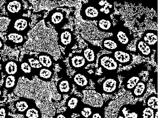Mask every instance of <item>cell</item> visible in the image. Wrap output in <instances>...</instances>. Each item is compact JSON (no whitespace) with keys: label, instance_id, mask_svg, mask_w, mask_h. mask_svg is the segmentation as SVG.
<instances>
[{"label":"cell","instance_id":"1","mask_svg":"<svg viewBox=\"0 0 158 118\" xmlns=\"http://www.w3.org/2000/svg\"><path fill=\"white\" fill-rule=\"evenodd\" d=\"M102 76L105 77V78L102 81L101 83H98L95 85L96 86L95 88L97 92L107 95H111L119 91L120 82L118 78L117 74H103Z\"/></svg>","mask_w":158,"mask_h":118},{"label":"cell","instance_id":"2","mask_svg":"<svg viewBox=\"0 0 158 118\" xmlns=\"http://www.w3.org/2000/svg\"><path fill=\"white\" fill-rule=\"evenodd\" d=\"M112 33V36L124 48H127L134 39L129 29L122 22H119L114 26Z\"/></svg>","mask_w":158,"mask_h":118},{"label":"cell","instance_id":"3","mask_svg":"<svg viewBox=\"0 0 158 118\" xmlns=\"http://www.w3.org/2000/svg\"><path fill=\"white\" fill-rule=\"evenodd\" d=\"M31 18L22 16L11 20L7 28V32L18 33L27 36L30 30Z\"/></svg>","mask_w":158,"mask_h":118},{"label":"cell","instance_id":"4","mask_svg":"<svg viewBox=\"0 0 158 118\" xmlns=\"http://www.w3.org/2000/svg\"><path fill=\"white\" fill-rule=\"evenodd\" d=\"M98 65L105 74H116L119 67L114 57L109 53L102 54L99 57Z\"/></svg>","mask_w":158,"mask_h":118},{"label":"cell","instance_id":"5","mask_svg":"<svg viewBox=\"0 0 158 118\" xmlns=\"http://www.w3.org/2000/svg\"><path fill=\"white\" fill-rule=\"evenodd\" d=\"M138 67L135 69H131L128 71H125V72H121L123 74L121 75L124 77L123 80V84L124 89L127 91H131L133 88L135 86L139 81L142 80L143 77L139 75L141 70V69H138Z\"/></svg>","mask_w":158,"mask_h":118},{"label":"cell","instance_id":"6","mask_svg":"<svg viewBox=\"0 0 158 118\" xmlns=\"http://www.w3.org/2000/svg\"><path fill=\"white\" fill-rule=\"evenodd\" d=\"M66 15L67 13L64 11L55 9L49 12L46 19L50 24L54 27L58 32L62 29L67 23L68 19Z\"/></svg>","mask_w":158,"mask_h":118},{"label":"cell","instance_id":"7","mask_svg":"<svg viewBox=\"0 0 158 118\" xmlns=\"http://www.w3.org/2000/svg\"><path fill=\"white\" fill-rule=\"evenodd\" d=\"M143 106L140 102L135 104H124L120 109L117 118H140Z\"/></svg>","mask_w":158,"mask_h":118},{"label":"cell","instance_id":"8","mask_svg":"<svg viewBox=\"0 0 158 118\" xmlns=\"http://www.w3.org/2000/svg\"><path fill=\"white\" fill-rule=\"evenodd\" d=\"M80 15L82 19L85 21L97 20L100 17L98 9L93 2H87L82 5Z\"/></svg>","mask_w":158,"mask_h":118},{"label":"cell","instance_id":"9","mask_svg":"<svg viewBox=\"0 0 158 118\" xmlns=\"http://www.w3.org/2000/svg\"><path fill=\"white\" fill-rule=\"evenodd\" d=\"M58 45L67 49H72L76 43L75 36L70 29H62L58 32Z\"/></svg>","mask_w":158,"mask_h":118},{"label":"cell","instance_id":"10","mask_svg":"<svg viewBox=\"0 0 158 118\" xmlns=\"http://www.w3.org/2000/svg\"><path fill=\"white\" fill-rule=\"evenodd\" d=\"M90 76L89 72L85 69L77 71L73 74L71 79L78 91L81 92L90 86Z\"/></svg>","mask_w":158,"mask_h":118},{"label":"cell","instance_id":"11","mask_svg":"<svg viewBox=\"0 0 158 118\" xmlns=\"http://www.w3.org/2000/svg\"><path fill=\"white\" fill-rule=\"evenodd\" d=\"M5 8L11 19L23 16L24 13V4L22 1L7 2Z\"/></svg>","mask_w":158,"mask_h":118},{"label":"cell","instance_id":"12","mask_svg":"<svg viewBox=\"0 0 158 118\" xmlns=\"http://www.w3.org/2000/svg\"><path fill=\"white\" fill-rule=\"evenodd\" d=\"M69 63L72 69L76 71L82 70L89 64L81 53H73L69 57Z\"/></svg>","mask_w":158,"mask_h":118},{"label":"cell","instance_id":"13","mask_svg":"<svg viewBox=\"0 0 158 118\" xmlns=\"http://www.w3.org/2000/svg\"><path fill=\"white\" fill-rule=\"evenodd\" d=\"M101 48L100 47L90 44L88 46L82 49L81 53L83 55L88 64H94L96 63L98 54Z\"/></svg>","mask_w":158,"mask_h":118},{"label":"cell","instance_id":"14","mask_svg":"<svg viewBox=\"0 0 158 118\" xmlns=\"http://www.w3.org/2000/svg\"><path fill=\"white\" fill-rule=\"evenodd\" d=\"M111 54L117 63L122 66L130 65L133 62V55L128 50L114 52Z\"/></svg>","mask_w":158,"mask_h":118},{"label":"cell","instance_id":"15","mask_svg":"<svg viewBox=\"0 0 158 118\" xmlns=\"http://www.w3.org/2000/svg\"><path fill=\"white\" fill-rule=\"evenodd\" d=\"M103 50L110 52L127 50L120 44L112 36L104 38L101 44Z\"/></svg>","mask_w":158,"mask_h":118},{"label":"cell","instance_id":"16","mask_svg":"<svg viewBox=\"0 0 158 118\" xmlns=\"http://www.w3.org/2000/svg\"><path fill=\"white\" fill-rule=\"evenodd\" d=\"M83 103L81 98L75 95H72L69 97L65 103L67 111L70 113L78 114Z\"/></svg>","mask_w":158,"mask_h":118},{"label":"cell","instance_id":"17","mask_svg":"<svg viewBox=\"0 0 158 118\" xmlns=\"http://www.w3.org/2000/svg\"><path fill=\"white\" fill-rule=\"evenodd\" d=\"M141 39L148 44L153 50H157V31L153 29L146 30L143 33Z\"/></svg>","mask_w":158,"mask_h":118},{"label":"cell","instance_id":"18","mask_svg":"<svg viewBox=\"0 0 158 118\" xmlns=\"http://www.w3.org/2000/svg\"><path fill=\"white\" fill-rule=\"evenodd\" d=\"M19 61L14 60H8L2 64V72L6 76H19Z\"/></svg>","mask_w":158,"mask_h":118},{"label":"cell","instance_id":"19","mask_svg":"<svg viewBox=\"0 0 158 118\" xmlns=\"http://www.w3.org/2000/svg\"><path fill=\"white\" fill-rule=\"evenodd\" d=\"M97 21L98 30L104 33H112L114 26L113 22L110 16H101Z\"/></svg>","mask_w":158,"mask_h":118},{"label":"cell","instance_id":"20","mask_svg":"<svg viewBox=\"0 0 158 118\" xmlns=\"http://www.w3.org/2000/svg\"><path fill=\"white\" fill-rule=\"evenodd\" d=\"M57 88L60 94H69L73 89L72 79L67 75L61 78L57 82Z\"/></svg>","mask_w":158,"mask_h":118},{"label":"cell","instance_id":"21","mask_svg":"<svg viewBox=\"0 0 158 118\" xmlns=\"http://www.w3.org/2000/svg\"><path fill=\"white\" fill-rule=\"evenodd\" d=\"M6 36L7 45L12 48L23 46L26 41L24 36L18 33L7 32Z\"/></svg>","mask_w":158,"mask_h":118},{"label":"cell","instance_id":"22","mask_svg":"<svg viewBox=\"0 0 158 118\" xmlns=\"http://www.w3.org/2000/svg\"><path fill=\"white\" fill-rule=\"evenodd\" d=\"M35 104L33 99L23 98L15 102L14 107L17 114H24L29 107Z\"/></svg>","mask_w":158,"mask_h":118},{"label":"cell","instance_id":"23","mask_svg":"<svg viewBox=\"0 0 158 118\" xmlns=\"http://www.w3.org/2000/svg\"><path fill=\"white\" fill-rule=\"evenodd\" d=\"M98 9L101 16H110L114 12V6L112 2L106 1H102L94 2Z\"/></svg>","mask_w":158,"mask_h":118},{"label":"cell","instance_id":"24","mask_svg":"<svg viewBox=\"0 0 158 118\" xmlns=\"http://www.w3.org/2000/svg\"><path fill=\"white\" fill-rule=\"evenodd\" d=\"M19 77H24L29 80L32 79L35 76V71L23 59L21 62H19Z\"/></svg>","mask_w":158,"mask_h":118},{"label":"cell","instance_id":"25","mask_svg":"<svg viewBox=\"0 0 158 118\" xmlns=\"http://www.w3.org/2000/svg\"><path fill=\"white\" fill-rule=\"evenodd\" d=\"M135 48L138 53L143 57H150L154 53V50L141 39L137 41Z\"/></svg>","mask_w":158,"mask_h":118},{"label":"cell","instance_id":"26","mask_svg":"<svg viewBox=\"0 0 158 118\" xmlns=\"http://www.w3.org/2000/svg\"><path fill=\"white\" fill-rule=\"evenodd\" d=\"M20 78L18 75H6L3 79V88L6 90L8 93H10L16 87Z\"/></svg>","mask_w":158,"mask_h":118},{"label":"cell","instance_id":"27","mask_svg":"<svg viewBox=\"0 0 158 118\" xmlns=\"http://www.w3.org/2000/svg\"><path fill=\"white\" fill-rule=\"evenodd\" d=\"M38 58L43 67L53 70L55 68V61L52 55L46 53L41 52L38 54Z\"/></svg>","mask_w":158,"mask_h":118},{"label":"cell","instance_id":"28","mask_svg":"<svg viewBox=\"0 0 158 118\" xmlns=\"http://www.w3.org/2000/svg\"><path fill=\"white\" fill-rule=\"evenodd\" d=\"M54 71L51 69L43 67L37 70L35 72V76L39 79L45 82H48L53 78Z\"/></svg>","mask_w":158,"mask_h":118},{"label":"cell","instance_id":"29","mask_svg":"<svg viewBox=\"0 0 158 118\" xmlns=\"http://www.w3.org/2000/svg\"><path fill=\"white\" fill-rule=\"evenodd\" d=\"M147 91V83L141 80L131 91L132 95L135 98H141L145 95Z\"/></svg>","mask_w":158,"mask_h":118},{"label":"cell","instance_id":"30","mask_svg":"<svg viewBox=\"0 0 158 118\" xmlns=\"http://www.w3.org/2000/svg\"><path fill=\"white\" fill-rule=\"evenodd\" d=\"M23 59L29 64L31 67L35 71V74L37 70L43 67L42 65L39 62V59L34 55L27 54L24 55Z\"/></svg>","mask_w":158,"mask_h":118},{"label":"cell","instance_id":"31","mask_svg":"<svg viewBox=\"0 0 158 118\" xmlns=\"http://www.w3.org/2000/svg\"><path fill=\"white\" fill-rule=\"evenodd\" d=\"M24 118H41L42 115L40 109L36 106V104L29 108L23 114Z\"/></svg>","mask_w":158,"mask_h":118},{"label":"cell","instance_id":"32","mask_svg":"<svg viewBox=\"0 0 158 118\" xmlns=\"http://www.w3.org/2000/svg\"><path fill=\"white\" fill-rule=\"evenodd\" d=\"M146 106L154 110H158V99L157 95L152 93L145 100Z\"/></svg>","mask_w":158,"mask_h":118},{"label":"cell","instance_id":"33","mask_svg":"<svg viewBox=\"0 0 158 118\" xmlns=\"http://www.w3.org/2000/svg\"><path fill=\"white\" fill-rule=\"evenodd\" d=\"M94 107L83 103L78 112L80 116L84 118H90L92 114Z\"/></svg>","mask_w":158,"mask_h":118},{"label":"cell","instance_id":"34","mask_svg":"<svg viewBox=\"0 0 158 118\" xmlns=\"http://www.w3.org/2000/svg\"><path fill=\"white\" fill-rule=\"evenodd\" d=\"M147 106H143L141 111L140 118H154L156 111Z\"/></svg>","mask_w":158,"mask_h":118},{"label":"cell","instance_id":"35","mask_svg":"<svg viewBox=\"0 0 158 118\" xmlns=\"http://www.w3.org/2000/svg\"><path fill=\"white\" fill-rule=\"evenodd\" d=\"M105 112L104 108L94 107L92 114L90 118H104Z\"/></svg>","mask_w":158,"mask_h":118},{"label":"cell","instance_id":"36","mask_svg":"<svg viewBox=\"0 0 158 118\" xmlns=\"http://www.w3.org/2000/svg\"><path fill=\"white\" fill-rule=\"evenodd\" d=\"M9 109L7 106L0 107V118H6L8 115Z\"/></svg>","mask_w":158,"mask_h":118},{"label":"cell","instance_id":"37","mask_svg":"<svg viewBox=\"0 0 158 118\" xmlns=\"http://www.w3.org/2000/svg\"><path fill=\"white\" fill-rule=\"evenodd\" d=\"M72 114L66 110L63 113H58L55 115L54 118H69Z\"/></svg>","mask_w":158,"mask_h":118},{"label":"cell","instance_id":"38","mask_svg":"<svg viewBox=\"0 0 158 118\" xmlns=\"http://www.w3.org/2000/svg\"><path fill=\"white\" fill-rule=\"evenodd\" d=\"M4 42L3 39L0 37V50H3L4 48Z\"/></svg>","mask_w":158,"mask_h":118},{"label":"cell","instance_id":"39","mask_svg":"<svg viewBox=\"0 0 158 118\" xmlns=\"http://www.w3.org/2000/svg\"><path fill=\"white\" fill-rule=\"evenodd\" d=\"M3 95V88L0 87V100H2Z\"/></svg>","mask_w":158,"mask_h":118},{"label":"cell","instance_id":"40","mask_svg":"<svg viewBox=\"0 0 158 118\" xmlns=\"http://www.w3.org/2000/svg\"><path fill=\"white\" fill-rule=\"evenodd\" d=\"M154 118H158V110H156L155 112Z\"/></svg>","mask_w":158,"mask_h":118},{"label":"cell","instance_id":"41","mask_svg":"<svg viewBox=\"0 0 158 118\" xmlns=\"http://www.w3.org/2000/svg\"><path fill=\"white\" fill-rule=\"evenodd\" d=\"M2 72L0 71V82H1V80H2Z\"/></svg>","mask_w":158,"mask_h":118},{"label":"cell","instance_id":"42","mask_svg":"<svg viewBox=\"0 0 158 118\" xmlns=\"http://www.w3.org/2000/svg\"><path fill=\"white\" fill-rule=\"evenodd\" d=\"M6 118H12V117L8 115Z\"/></svg>","mask_w":158,"mask_h":118},{"label":"cell","instance_id":"43","mask_svg":"<svg viewBox=\"0 0 158 118\" xmlns=\"http://www.w3.org/2000/svg\"><path fill=\"white\" fill-rule=\"evenodd\" d=\"M76 118H84L82 117L79 116L77 117Z\"/></svg>","mask_w":158,"mask_h":118},{"label":"cell","instance_id":"44","mask_svg":"<svg viewBox=\"0 0 158 118\" xmlns=\"http://www.w3.org/2000/svg\"><path fill=\"white\" fill-rule=\"evenodd\" d=\"M69 118H72V116H70L69 117Z\"/></svg>","mask_w":158,"mask_h":118},{"label":"cell","instance_id":"45","mask_svg":"<svg viewBox=\"0 0 158 118\" xmlns=\"http://www.w3.org/2000/svg\"></svg>","mask_w":158,"mask_h":118}]
</instances>
